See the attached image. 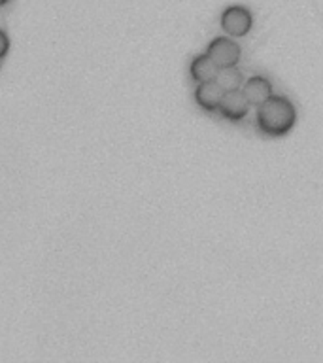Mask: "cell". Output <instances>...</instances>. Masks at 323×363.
<instances>
[{
  "mask_svg": "<svg viewBox=\"0 0 323 363\" xmlns=\"http://www.w3.org/2000/svg\"><path fill=\"white\" fill-rule=\"evenodd\" d=\"M257 127L263 135L278 138V136L288 135L297 123V110L295 104L288 96L274 95L272 93L265 102L257 106Z\"/></svg>",
  "mask_w": 323,
  "mask_h": 363,
  "instance_id": "obj_1",
  "label": "cell"
},
{
  "mask_svg": "<svg viewBox=\"0 0 323 363\" xmlns=\"http://www.w3.org/2000/svg\"><path fill=\"white\" fill-rule=\"evenodd\" d=\"M221 30L231 38H242L254 27V16L246 6L234 4L223 10L220 17Z\"/></svg>",
  "mask_w": 323,
  "mask_h": 363,
  "instance_id": "obj_2",
  "label": "cell"
},
{
  "mask_svg": "<svg viewBox=\"0 0 323 363\" xmlns=\"http://www.w3.org/2000/svg\"><path fill=\"white\" fill-rule=\"evenodd\" d=\"M206 55L214 61L217 68L234 67L242 57V48L231 36H217L206 48Z\"/></svg>",
  "mask_w": 323,
  "mask_h": 363,
  "instance_id": "obj_3",
  "label": "cell"
},
{
  "mask_svg": "<svg viewBox=\"0 0 323 363\" xmlns=\"http://www.w3.org/2000/svg\"><path fill=\"white\" fill-rule=\"evenodd\" d=\"M217 112L221 113V118H225L227 121H232V123H238L242 121L249 112V104L246 101V96L242 95V91H225L223 96H221L220 108Z\"/></svg>",
  "mask_w": 323,
  "mask_h": 363,
  "instance_id": "obj_4",
  "label": "cell"
},
{
  "mask_svg": "<svg viewBox=\"0 0 323 363\" xmlns=\"http://www.w3.org/2000/svg\"><path fill=\"white\" fill-rule=\"evenodd\" d=\"M240 91L246 96L249 106H259L261 102H265L274 93V87H272L271 79L265 76H251V78L244 79Z\"/></svg>",
  "mask_w": 323,
  "mask_h": 363,
  "instance_id": "obj_5",
  "label": "cell"
},
{
  "mask_svg": "<svg viewBox=\"0 0 323 363\" xmlns=\"http://www.w3.org/2000/svg\"><path fill=\"white\" fill-rule=\"evenodd\" d=\"M195 102L200 110L208 113H215L217 108H220L221 96H223V89L220 85L215 84L214 79H208V82H200L195 87Z\"/></svg>",
  "mask_w": 323,
  "mask_h": 363,
  "instance_id": "obj_6",
  "label": "cell"
},
{
  "mask_svg": "<svg viewBox=\"0 0 323 363\" xmlns=\"http://www.w3.org/2000/svg\"><path fill=\"white\" fill-rule=\"evenodd\" d=\"M215 72H217V67L214 65V61L210 59L206 53H200V55L193 57L191 65H189V74H191L193 82H208V79H214Z\"/></svg>",
  "mask_w": 323,
  "mask_h": 363,
  "instance_id": "obj_7",
  "label": "cell"
},
{
  "mask_svg": "<svg viewBox=\"0 0 323 363\" xmlns=\"http://www.w3.org/2000/svg\"><path fill=\"white\" fill-rule=\"evenodd\" d=\"M214 82L223 89V93H225V91H237L242 87L244 74L240 72V68H238L237 65H234V67H221L217 68V72H215Z\"/></svg>",
  "mask_w": 323,
  "mask_h": 363,
  "instance_id": "obj_8",
  "label": "cell"
},
{
  "mask_svg": "<svg viewBox=\"0 0 323 363\" xmlns=\"http://www.w3.org/2000/svg\"><path fill=\"white\" fill-rule=\"evenodd\" d=\"M10 53V36L6 34V30L0 28V61Z\"/></svg>",
  "mask_w": 323,
  "mask_h": 363,
  "instance_id": "obj_9",
  "label": "cell"
},
{
  "mask_svg": "<svg viewBox=\"0 0 323 363\" xmlns=\"http://www.w3.org/2000/svg\"><path fill=\"white\" fill-rule=\"evenodd\" d=\"M8 2H10V0H0V6H6Z\"/></svg>",
  "mask_w": 323,
  "mask_h": 363,
  "instance_id": "obj_10",
  "label": "cell"
}]
</instances>
